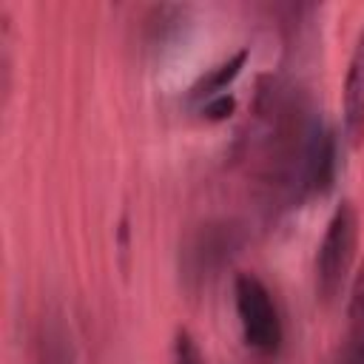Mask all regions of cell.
Listing matches in <instances>:
<instances>
[{
  "label": "cell",
  "instance_id": "obj_4",
  "mask_svg": "<svg viewBox=\"0 0 364 364\" xmlns=\"http://www.w3.org/2000/svg\"><path fill=\"white\" fill-rule=\"evenodd\" d=\"M233 307L245 344L259 355H276L284 341V327L267 284L256 273H239L233 279Z\"/></svg>",
  "mask_w": 364,
  "mask_h": 364
},
{
  "label": "cell",
  "instance_id": "obj_5",
  "mask_svg": "<svg viewBox=\"0 0 364 364\" xmlns=\"http://www.w3.org/2000/svg\"><path fill=\"white\" fill-rule=\"evenodd\" d=\"M341 114H344V131L353 142H361L364 136V28L353 46L344 88H341Z\"/></svg>",
  "mask_w": 364,
  "mask_h": 364
},
{
  "label": "cell",
  "instance_id": "obj_2",
  "mask_svg": "<svg viewBox=\"0 0 364 364\" xmlns=\"http://www.w3.org/2000/svg\"><path fill=\"white\" fill-rule=\"evenodd\" d=\"M358 208L350 199H341L324 228V236L316 250L313 279H316V299L333 304L353 279L355 250H358Z\"/></svg>",
  "mask_w": 364,
  "mask_h": 364
},
{
  "label": "cell",
  "instance_id": "obj_6",
  "mask_svg": "<svg viewBox=\"0 0 364 364\" xmlns=\"http://www.w3.org/2000/svg\"><path fill=\"white\" fill-rule=\"evenodd\" d=\"M336 364H364V259L353 270L347 296V333Z\"/></svg>",
  "mask_w": 364,
  "mask_h": 364
},
{
  "label": "cell",
  "instance_id": "obj_9",
  "mask_svg": "<svg viewBox=\"0 0 364 364\" xmlns=\"http://www.w3.org/2000/svg\"><path fill=\"white\" fill-rule=\"evenodd\" d=\"M171 355H173V364H205V355H202L196 338H193L191 330H185V327H179V330L173 333Z\"/></svg>",
  "mask_w": 364,
  "mask_h": 364
},
{
  "label": "cell",
  "instance_id": "obj_7",
  "mask_svg": "<svg viewBox=\"0 0 364 364\" xmlns=\"http://www.w3.org/2000/svg\"><path fill=\"white\" fill-rule=\"evenodd\" d=\"M37 364H77L71 330L57 310H48L37 324Z\"/></svg>",
  "mask_w": 364,
  "mask_h": 364
},
{
  "label": "cell",
  "instance_id": "obj_8",
  "mask_svg": "<svg viewBox=\"0 0 364 364\" xmlns=\"http://www.w3.org/2000/svg\"><path fill=\"white\" fill-rule=\"evenodd\" d=\"M245 63H247V48H239L236 54H230L228 60H222L219 65H213V68H208L193 85H191V91H188V97L191 100H210V97H219L236 77H239V71L245 68Z\"/></svg>",
  "mask_w": 364,
  "mask_h": 364
},
{
  "label": "cell",
  "instance_id": "obj_10",
  "mask_svg": "<svg viewBox=\"0 0 364 364\" xmlns=\"http://www.w3.org/2000/svg\"><path fill=\"white\" fill-rule=\"evenodd\" d=\"M230 111H233V97L230 94H219V97H210V100L202 102L205 119H225Z\"/></svg>",
  "mask_w": 364,
  "mask_h": 364
},
{
  "label": "cell",
  "instance_id": "obj_3",
  "mask_svg": "<svg viewBox=\"0 0 364 364\" xmlns=\"http://www.w3.org/2000/svg\"><path fill=\"white\" fill-rule=\"evenodd\" d=\"M245 228L236 219H208L196 225L179 247V270L188 287L210 284L242 250Z\"/></svg>",
  "mask_w": 364,
  "mask_h": 364
},
{
  "label": "cell",
  "instance_id": "obj_1",
  "mask_svg": "<svg viewBox=\"0 0 364 364\" xmlns=\"http://www.w3.org/2000/svg\"><path fill=\"white\" fill-rule=\"evenodd\" d=\"M242 142L247 171L267 208L324 196L336 179V134L310 97L284 77L259 80Z\"/></svg>",
  "mask_w": 364,
  "mask_h": 364
}]
</instances>
